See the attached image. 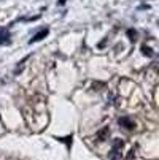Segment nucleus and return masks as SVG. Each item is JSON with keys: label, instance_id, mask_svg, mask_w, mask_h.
I'll use <instances>...</instances> for the list:
<instances>
[{"label": "nucleus", "instance_id": "obj_3", "mask_svg": "<svg viewBox=\"0 0 159 160\" xmlns=\"http://www.w3.org/2000/svg\"><path fill=\"white\" fill-rule=\"evenodd\" d=\"M118 124H119L121 127H124V129H127V130H132L134 127H135V124L130 121L129 117H119V119H118Z\"/></svg>", "mask_w": 159, "mask_h": 160}, {"label": "nucleus", "instance_id": "obj_1", "mask_svg": "<svg viewBox=\"0 0 159 160\" xmlns=\"http://www.w3.org/2000/svg\"><path fill=\"white\" fill-rule=\"evenodd\" d=\"M48 33H49V29H48V27H45V29H40V32H37V33H35L34 36H32L29 43H35V41H40V40H43V38H45V36L48 35Z\"/></svg>", "mask_w": 159, "mask_h": 160}, {"label": "nucleus", "instance_id": "obj_2", "mask_svg": "<svg viewBox=\"0 0 159 160\" xmlns=\"http://www.w3.org/2000/svg\"><path fill=\"white\" fill-rule=\"evenodd\" d=\"M11 43V33L5 29H0V44H10Z\"/></svg>", "mask_w": 159, "mask_h": 160}, {"label": "nucleus", "instance_id": "obj_9", "mask_svg": "<svg viewBox=\"0 0 159 160\" xmlns=\"http://www.w3.org/2000/svg\"><path fill=\"white\" fill-rule=\"evenodd\" d=\"M127 36H129L130 41H135V40H137V30L129 29V30H127Z\"/></svg>", "mask_w": 159, "mask_h": 160}, {"label": "nucleus", "instance_id": "obj_13", "mask_svg": "<svg viewBox=\"0 0 159 160\" xmlns=\"http://www.w3.org/2000/svg\"><path fill=\"white\" fill-rule=\"evenodd\" d=\"M127 157H129L127 160H132V159H134V149H132V151H130V152H129V155H127Z\"/></svg>", "mask_w": 159, "mask_h": 160}, {"label": "nucleus", "instance_id": "obj_4", "mask_svg": "<svg viewBox=\"0 0 159 160\" xmlns=\"http://www.w3.org/2000/svg\"><path fill=\"white\" fill-rule=\"evenodd\" d=\"M108 136H110V127H104V129L97 133L96 138H97V141H105Z\"/></svg>", "mask_w": 159, "mask_h": 160}, {"label": "nucleus", "instance_id": "obj_7", "mask_svg": "<svg viewBox=\"0 0 159 160\" xmlns=\"http://www.w3.org/2000/svg\"><path fill=\"white\" fill-rule=\"evenodd\" d=\"M57 141H60V143H65V146L70 149V146H72V135L64 136V138H57Z\"/></svg>", "mask_w": 159, "mask_h": 160}, {"label": "nucleus", "instance_id": "obj_14", "mask_svg": "<svg viewBox=\"0 0 159 160\" xmlns=\"http://www.w3.org/2000/svg\"><path fill=\"white\" fill-rule=\"evenodd\" d=\"M65 2H67V0H57V5L62 7V5H65Z\"/></svg>", "mask_w": 159, "mask_h": 160}, {"label": "nucleus", "instance_id": "obj_12", "mask_svg": "<svg viewBox=\"0 0 159 160\" xmlns=\"http://www.w3.org/2000/svg\"><path fill=\"white\" fill-rule=\"evenodd\" d=\"M105 44H107V38H105V40H102V41H100L99 48H100V49H102V48H105Z\"/></svg>", "mask_w": 159, "mask_h": 160}, {"label": "nucleus", "instance_id": "obj_10", "mask_svg": "<svg viewBox=\"0 0 159 160\" xmlns=\"http://www.w3.org/2000/svg\"><path fill=\"white\" fill-rule=\"evenodd\" d=\"M104 86H105V83H94V84H92V89H94V90H99V89L104 87Z\"/></svg>", "mask_w": 159, "mask_h": 160}, {"label": "nucleus", "instance_id": "obj_6", "mask_svg": "<svg viewBox=\"0 0 159 160\" xmlns=\"http://www.w3.org/2000/svg\"><path fill=\"white\" fill-rule=\"evenodd\" d=\"M142 54H143V56H146V57H154V51L149 46H146V44H143V46H142Z\"/></svg>", "mask_w": 159, "mask_h": 160}, {"label": "nucleus", "instance_id": "obj_8", "mask_svg": "<svg viewBox=\"0 0 159 160\" xmlns=\"http://www.w3.org/2000/svg\"><path fill=\"white\" fill-rule=\"evenodd\" d=\"M123 146H124V141H123V140H115V141H113V148H111V149L121 151V149H123Z\"/></svg>", "mask_w": 159, "mask_h": 160}, {"label": "nucleus", "instance_id": "obj_5", "mask_svg": "<svg viewBox=\"0 0 159 160\" xmlns=\"http://www.w3.org/2000/svg\"><path fill=\"white\" fill-rule=\"evenodd\" d=\"M121 151H118V149H111L110 152H108V160H121Z\"/></svg>", "mask_w": 159, "mask_h": 160}, {"label": "nucleus", "instance_id": "obj_11", "mask_svg": "<svg viewBox=\"0 0 159 160\" xmlns=\"http://www.w3.org/2000/svg\"><path fill=\"white\" fill-rule=\"evenodd\" d=\"M113 102H115V95L108 94V105H113Z\"/></svg>", "mask_w": 159, "mask_h": 160}]
</instances>
